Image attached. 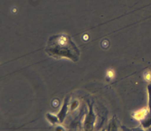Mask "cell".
<instances>
[{"label":"cell","mask_w":151,"mask_h":131,"mask_svg":"<svg viewBox=\"0 0 151 131\" xmlns=\"http://www.w3.org/2000/svg\"><path fill=\"white\" fill-rule=\"evenodd\" d=\"M45 52L49 56L55 59L68 58L77 62L80 58V49L69 35L59 34L50 37Z\"/></svg>","instance_id":"6da1fadb"},{"label":"cell","mask_w":151,"mask_h":131,"mask_svg":"<svg viewBox=\"0 0 151 131\" xmlns=\"http://www.w3.org/2000/svg\"><path fill=\"white\" fill-rule=\"evenodd\" d=\"M94 120H95V116H94L92 105H89V110H88V113L85 119V122H84V129L86 131L93 130Z\"/></svg>","instance_id":"7a4b0ae2"},{"label":"cell","mask_w":151,"mask_h":131,"mask_svg":"<svg viewBox=\"0 0 151 131\" xmlns=\"http://www.w3.org/2000/svg\"><path fill=\"white\" fill-rule=\"evenodd\" d=\"M69 97H66L64 99V101H63V105H62L61 108L59 110L58 113L57 114L58 117L59 121H60V123H63L64 122L65 119L66 117V115H67L68 112V108H69Z\"/></svg>","instance_id":"3957f363"},{"label":"cell","mask_w":151,"mask_h":131,"mask_svg":"<svg viewBox=\"0 0 151 131\" xmlns=\"http://www.w3.org/2000/svg\"><path fill=\"white\" fill-rule=\"evenodd\" d=\"M140 124H141V127L143 129H148L151 127V112L148 111L145 116L142 119L140 120Z\"/></svg>","instance_id":"277c9868"},{"label":"cell","mask_w":151,"mask_h":131,"mask_svg":"<svg viewBox=\"0 0 151 131\" xmlns=\"http://www.w3.org/2000/svg\"><path fill=\"white\" fill-rule=\"evenodd\" d=\"M46 118H47V121L50 123H51L52 125H56L58 123H60V121H59V119L57 115H54L52 113H48L46 114Z\"/></svg>","instance_id":"5b68a950"},{"label":"cell","mask_w":151,"mask_h":131,"mask_svg":"<svg viewBox=\"0 0 151 131\" xmlns=\"http://www.w3.org/2000/svg\"><path fill=\"white\" fill-rule=\"evenodd\" d=\"M118 130H119V128H118L116 119H112L110 121V122H109V126H108L107 131H119Z\"/></svg>","instance_id":"8992f818"},{"label":"cell","mask_w":151,"mask_h":131,"mask_svg":"<svg viewBox=\"0 0 151 131\" xmlns=\"http://www.w3.org/2000/svg\"><path fill=\"white\" fill-rule=\"evenodd\" d=\"M147 95H148V109L151 112V83L147 85Z\"/></svg>","instance_id":"52a82bcc"},{"label":"cell","mask_w":151,"mask_h":131,"mask_svg":"<svg viewBox=\"0 0 151 131\" xmlns=\"http://www.w3.org/2000/svg\"><path fill=\"white\" fill-rule=\"evenodd\" d=\"M78 105H79V103H78V102L77 101V100H74V101L72 102V104L70 105L71 110H75V109H76L77 107H78Z\"/></svg>","instance_id":"ba28073f"},{"label":"cell","mask_w":151,"mask_h":131,"mask_svg":"<svg viewBox=\"0 0 151 131\" xmlns=\"http://www.w3.org/2000/svg\"><path fill=\"white\" fill-rule=\"evenodd\" d=\"M55 131H66V130L63 127L58 125V126L55 127Z\"/></svg>","instance_id":"9c48e42d"},{"label":"cell","mask_w":151,"mask_h":131,"mask_svg":"<svg viewBox=\"0 0 151 131\" xmlns=\"http://www.w3.org/2000/svg\"><path fill=\"white\" fill-rule=\"evenodd\" d=\"M132 131H147L145 129H143L142 127H134L131 129Z\"/></svg>","instance_id":"30bf717a"},{"label":"cell","mask_w":151,"mask_h":131,"mask_svg":"<svg viewBox=\"0 0 151 131\" xmlns=\"http://www.w3.org/2000/svg\"><path fill=\"white\" fill-rule=\"evenodd\" d=\"M120 131H132V130H131V129H130V128L126 127H125V126H122L121 127Z\"/></svg>","instance_id":"8fae6325"},{"label":"cell","mask_w":151,"mask_h":131,"mask_svg":"<svg viewBox=\"0 0 151 131\" xmlns=\"http://www.w3.org/2000/svg\"><path fill=\"white\" fill-rule=\"evenodd\" d=\"M101 131H107V130H105V129H103V130H101Z\"/></svg>","instance_id":"7c38bea8"}]
</instances>
